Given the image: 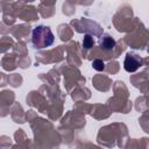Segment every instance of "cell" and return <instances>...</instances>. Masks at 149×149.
Masks as SVG:
<instances>
[{
  "label": "cell",
  "instance_id": "cell-1",
  "mask_svg": "<svg viewBox=\"0 0 149 149\" xmlns=\"http://www.w3.org/2000/svg\"><path fill=\"white\" fill-rule=\"evenodd\" d=\"M31 41H33V44L37 49H43V48L50 47L54 43L55 37H54V34L49 27L37 26L36 28L33 29Z\"/></svg>",
  "mask_w": 149,
  "mask_h": 149
},
{
  "label": "cell",
  "instance_id": "cell-2",
  "mask_svg": "<svg viewBox=\"0 0 149 149\" xmlns=\"http://www.w3.org/2000/svg\"><path fill=\"white\" fill-rule=\"evenodd\" d=\"M143 63V59L135 55V54H127L125 62H123V68L127 72H135Z\"/></svg>",
  "mask_w": 149,
  "mask_h": 149
},
{
  "label": "cell",
  "instance_id": "cell-3",
  "mask_svg": "<svg viewBox=\"0 0 149 149\" xmlns=\"http://www.w3.org/2000/svg\"><path fill=\"white\" fill-rule=\"evenodd\" d=\"M100 47H101V49H104V50H106V51L113 50L114 47H115V41H114L111 36H105V37H102V40L100 41Z\"/></svg>",
  "mask_w": 149,
  "mask_h": 149
},
{
  "label": "cell",
  "instance_id": "cell-4",
  "mask_svg": "<svg viewBox=\"0 0 149 149\" xmlns=\"http://www.w3.org/2000/svg\"><path fill=\"white\" fill-rule=\"evenodd\" d=\"M92 65H93V69H95L97 71H102V70L105 69V63H104L101 59H95V61H93Z\"/></svg>",
  "mask_w": 149,
  "mask_h": 149
},
{
  "label": "cell",
  "instance_id": "cell-5",
  "mask_svg": "<svg viewBox=\"0 0 149 149\" xmlns=\"http://www.w3.org/2000/svg\"><path fill=\"white\" fill-rule=\"evenodd\" d=\"M83 44H84V47H85V48H91V47L93 45V40L91 38V36H90V35H86V36H85Z\"/></svg>",
  "mask_w": 149,
  "mask_h": 149
}]
</instances>
